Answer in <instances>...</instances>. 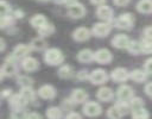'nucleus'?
<instances>
[{
	"instance_id": "36",
	"label": "nucleus",
	"mask_w": 152,
	"mask_h": 119,
	"mask_svg": "<svg viewBox=\"0 0 152 119\" xmlns=\"http://www.w3.org/2000/svg\"><path fill=\"white\" fill-rule=\"evenodd\" d=\"M142 35H144L145 39H151V40H152V26L146 27V29L142 31Z\"/></svg>"
},
{
	"instance_id": "6",
	"label": "nucleus",
	"mask_w": 152,
	"mask_h": 119,
	"mask_svg": "<svg viewBox=\"0 0 152 119\" xmlns=\"http://www.w3.org/2000/svg\"><path fill=\"white\" fill-rule=\"evenodd\" d=\"M27 104V100L24 98L23 94H15L10 99V105L14 111H20Z\"/></svg>"
},
{
	"instance_id": "18",
	"label": "nucleus",
	"mask_w": 152,
	"mask_h": 119,
	"mask_svg": "<svg viewBox=\"0 0 152 119\" xmlns=\"http://www.w3.org/2000/svg\"><path fill=\"white\" fill-rule=\"evenodd\" d=\"M77 60L80 62H83V63H88L90 61L94 60V52L89 49H84V50H81L78 54H77Z\"/></svg>"
},
{
	"instance_id": "29",
	"label": "nucleus",
	"mask_w": 152,
	"mask_h": 119,
	"mask_svg": "<svg viewBox=\"0 0 152 119\" xmlns=\"http://www.w3.org/2000/svg\"><path fill=\"white\" fill-rule=\"evenodd\" d=\"M122 115H124V113L121 112V109L119 108L118 105H114L113 107H110L108 109V117L109 118H120Z\"/></svg>"
},
{
	"instance_id": "3",
	"label": "nucleus",
	"mask_w": 152,
	"mask_h": 119,
	"mask_svg": "<svg viewBox=\"0 0 152 119\" xmlns=\"http://www.w3.org/2000/svg\"><path fill=\"white\" fill-rule=\"evenodd\" d=\"M86 13V10L83 7L82 4H78V2H74L71 5H69L68 7V14L71 17V18H75V19H80Z\"/></svg>"
},
{
	"instance_id": "38",
	"label": "nucleus",
	"mask_w": 152,
	"mask_h": 119,
	"mask_svg": "<svg viewBox=\"0 0 152 119\" xmlns=\"http://www.w3.org/2000/svg\"><path fill=\"white\" fill-rule=\"evenodd\" d=\"M145 92H146V94H147L148 96L152 98V82H148V83L145 86Z\"/></svg>"
},
{
	"instance_id": "10",
	"label": "nucleus",
	"mask_w": 152,
	"mask_h": 119,
	"mask_svg": "<svg viewBox=\"0 0 152 119\" xmlns=\"http://www.w3.org/2000/svg\"><path fill=\"white\" fill-rule=\"evenodd\" d=\"M110 77H112L115 82H125V81L129 77V74H128V71H127L125 68H115V69L112 71Z\"/></svg>"
},
{
	"instance_id": "27",
	"label": "nucleus",
	"mask_w": 152,
	"mask_h": 119,
	"mask_svg": "<svg viewBox=\"0 0 152 119\" xmlns=\"http://www.w3.org/2000/svg\"><path fill=\"white\" fill-rule=\"evenodd\" d=\"M20 94H23L24 98H25L27 101H33V100H34V95H36L34 90H33L31 87H23Z\"/></svg>"
},
{
	"instance_id": "20",
	"label": "nucleus",
	"mask_w": 152,
	"mask_h": 119,
	"mask_svg": "<svg viewBox=\"0 0 152 119\" xmlns=\"http://www.w3.org/2000/svg\"><path fill=\"white\" fill-rule=\"evenodd\" d=\"M137 10L141 13H152V0H140L137 4Z\"/></svg>"
},
{
	"instance_id": "32",
	"label": "nucleus",
	"mask_w": 152,
	"mask_h": 119,
	"mask_svg": "<svg viewBox=\"0 0 152 119\" xmlns=\"http://www.w3.org/2000/svg\"><path fill=\"white\" fill-rule=\"evenodd\" d=\"M141 52L142 54H152V40L145 39L141 42Z\"/></svg>"
},
{
	"instance_id": "43",
	"label": "nucleus",
	"mask_w": 152,
	"mask_h": 119,
	"mask_svg": "<svg viewBox=\"0 0 152 119\" xmlns=\"http://www.w3.org/2000/svg\"><path fill=\"white\" fill-rule=\"evenodd\" d=\"M66 118H81V115L80 114H77V113H69L68 115H66Z\"/></svg>"
},
{
	"instance_id": "13",
	"label": "nucleus",
	"mask_w": 152,
	"mask_h": 119,
	"mask_svg": "<svg viewBox=\"0 0 152 119\" xmlns=\"http://www.w3.org/2000/svg\"><path fill=\"white\" fill-rule=\"evenodd\" d=\"M38 95L43 99H52L56 95V90L50 84H44L38 89Z\"/></svg>"
},
{
	"instance_id": "34",
	"label": "nucleus",
	"mask_w": 152,
	"mask_h": 119,
	"mask_svg": "<svg viewBox=\"0 0 152 119\" xmlns=\"http://www.w3.org/2000/svg\"><path fill=\"white\" fill-rule=\"evenodd\" d=\"M19 84H21L23 87H31L32 86V79L27 77V76H19L18 79Z\"/></svg>"
},
{
	"instance_id": "30",
	"label": "nucleus",
	"mask_w": 152,
	"mask_h": 119,
	"mask_svg": "<svg viewBox=\"0 0 152 119\" xmlns=\"http://www.w3.org/2000/svg\"><path fill=\"white\" fill-rule=\"evenodd\" d=\"M61 109L58 107H49L46 111V117L55 119V118H61Z\"/></svg>"
},
{
	"instance_id": "11",
	"label": "nucleus",
	"mask_w": 152,
	"mask_h": 119,
	"mask_svg": "<svg viewBox=\"0 0 152 119\" xmlns=\"http://www.w3.org/2000/svg\"><path fill=\"white\" fill-rule=\"evenodd\" d=\"M132 96H133V89L129 86L124 84V86L119 87V89H118V98H119L120 101H126L127 102V101H129L132 99Z\"/></svg>"
},
{
	"instance_id": "33",
	"label": "nucleus",
	"mask_w": 152,
	"mask_h": 119,
	"mask_svg": "<svg viewBox=\"0 0 152 119\" xmlns=\"http://www.w3.org/2000/svg\"><path fill=\"white\" fill-rule=\"evenodd\" d=\"M142 99L140 98H132L129 100V105H131V108L132 109H137V108H140L142 107Z\"/></svg>"
},
{
	"instance_id": "37",
	"label": "nucleus",
	"mask_w": 152,
	"mask_h": 119,
	"mask_svg": "<svg viewBox=\"0 0 152 119\" xmlns=\"http://www.w3.org/2000/svg\"><path fill=\"white\" fill-rule=\"evenodd\" d=\"M144 68H145V71H146L147 74H151V75H152V58H148V60L145 62Z\"/></svg>"
},
{
	"instance_id": "41",
	"label": "nucleus",
	"mask_w": 152,
	"mask_h": 119,
	"mask_svg": "<svg viewBox=\"0 0 152 119\" xmlns=\"http://www.w3.org/2000/svg\"><path fill=\"white\" fill-rule=\"evenodd\" d=\"M13 14H14V17H15V18H21V17L24 15V13H23L20 10H15Z\"/></svg>"
},
{
	"instance_id": "35",
	"label": "nucleus",
	"mask_w": 152,
	"mask_h": 119,
	"mask_svg": "<svg viewBox=\"0 0 152 119\" xmlns=\"http://www.w3.org/2000/svg\"><path fill=\"white\" fill-rule=\"evenodd\" d=\"M8 12H10V5L5 0H1V17L8 15Z\"/></svg>"
},
{
	"instance_id": "7",
	"label": "nucleus",
	"mask_w": 152,
	"mask_h": 119,
	"mask_svg": "<svg viewBox=\"0 0 152 119\" xmlns=\"http://www.w3.org/2000/svg\"><path fill=\"white\" fill-rule=\"evenodd\" d=\"M83 112H84V114H87L88 117H96V115H99V114L101 113V106H100L97 102L89 101V102H86V104H84Z\"/></svg>"
},
{
	"instance_id": "22",
	"label": "nucleus",
	"mask_w": 152,
	"mask_h": 119,
	"mask_svg": "<svg viewBox=\"0 0 152 119\" xmlns=\"http://www.w3.org/2000/svg\"><path fill=\"white\" fill-rule=\"evenodd\" d=\"M30 52V48L25 44H18L14 50H13V55L17 57V58H21V57H25L27 54Z\"/></svg>"
},
{
	"instance_id": "5",
	"label": "nucleus",
	"mask_w": 152,
	"mask_h": 119,
	"mask_svg": "<svg viewBox=\"0 0 152 119\" xmlns=\"http://www.w3.org/2000/svg\"><path fill=\"white\" fill-rule=\"evenodd\" d=\"M89 80L91 81V83L94 84H101L104 83L107 81V74L104 70L102 69H95L94 71H91V74L89 75Z\"/></svg>"
},
{
	"instance_id": "40",
	"label": "nucleus",
	"mask_w": 152,
	"mask_h": 119,
	"mask_svg": "<svg viewBox=\"0 0 152 119\" xmlns=\"http://www.w3.org/2000/svg\"><path fill=\"white\" fill-rule=\"evenodd\" d=\"M104 1H106V0H90V2H91L93 5H96V6H101V5H103Z\"/></svg>"
},
{
	"instance_id": "15",
	"label": "nucleus",
	"mask_w": 152,
	"mask_h": 119,
	"mask_svg": "<svg viewBox=\"0 0 152 119\" xmlns=\"http://www.w3.org/2000/svg\"><path fill=\"white\" fill-rule=\"evenodd\" d=\"M72 37H74L75 40L83 42V40H87L90 37V31L87 27H78V29H76L74 31Z\"/></svg>"
},
{
	"instance_id": "42",
	"label": "nucleus",
	"mask_w": 152,
	"mask_h": 119,
	"mask_svg": "<svg viewBox=\"0 0 152 119\" xmlns=\"http://www.w3.org/2000/svg\"><path fill=\"white\" fill-rule=\"evenodd\" d=\"M25 117H26V118H40V115H39L38 113H28V114H26Z\"/></svg>"
},
{
	"instance_id": "45",
	"label": "nucleus",
	"mask_w": 152,
	"mask_h": 119,
	"mask_svg": "<svg viewBox=\"0 0 152 119\" xmlns=\"http://www.w3.org/2000/svg\"><path fill=\"white\" fill-rule=\"evenodd\" d=\"M77 0H63V2H65V4H68V5H71V4H74V2H76Z\"/></svg>"
},
{
	"instance_id": "4",
	"label": "nucleus",
	"mask_w": 152,
	"mask_h": 119,
	"mask_svg": "<svg viewBox=\"0 0 152 119\" xmlns=\"http://www.w3.org/2000/svg\"><path fill=\"white\" fill-rule=\"evenodd\" d=\"M94 60L102 64H108L112 61V54L107 49H99L96 52H94Z\"/></svg>"
},
{
	"instance_id": "23",
	"label": "nucleus",
	"mask_w": 152,
	"mask_h": 119,
	"mask_svg": "<svg viewBox=\"0 0 152 119\" xmlns=\"http://www.w3.org/2000/svg\"><path fill=\"white\" fill-rule=\"evenodd\" d=\"M129 77L135 82H142L146 80V73L141 69H135L129 74Z\"/></svg>"
},
{
	"instance_id": "21",
	"label": "nucleus",
	"mask_w": 152,
	"mask_h": 119,
	"mask_svg": "<svg viewBox=\"0 0 152 119\" xmlns=\"http://www.w3.org/2000/svg\"><path fill=\"white\" fill-rule=\"evenodd\" d=\"M30 23H31V25H32L34 29L38 30V29H40L42 26H44L48 21H46V19H45L44 15H42V14H36V15H33V17L31 18Z\"/></svg>"
},
{
	"instance_id": "39",
	"label": "nucleus",
	"mask_w": 152,
	"mask_h": 119,
	"mask_svg": "<svg viewBox=\"0 0 152 119\" xmlns=\"http://www.w3.org/2000/svg\"><path fill=\"white\" fill-rule=\"evenodd\" d=\"M113 1H114V4L118 5V6H126V5L129 2V0H113Z\"/></svg>"
},
{
	"instance_id": "31",
	"label": "nucleus",
	"mask_w": 152,
	"mask_h": 119,
	"mask_svg": "<svg viewBox=\"0 0 152 119\" xmlns=\"http://www.w3.org/2000/svg\"><path fill=\"white\" fill-rule=\"evenodd\" d=\"M132 117L133 118H148V113L145 108L140 107V108H137V109H132Z\"/></svg>"
},
{
	"instance_id": "8",
	"label": "nucleus",
	"mask_w": 152,
	"mask_h": 119,
	"mask_svg": "<svg viewBox=\"0 0 152 119\" xmlns=\"http://www.w3.org/2000/svg\"><path fill=\"white\" fill-rule=\"evenodd\" d=\"M110 31V26L106 23H97L93 26L91 32L96 37H106Z\"/></svg>"
},
{
	"instance_id": "25",
	"label": "nucleus",
	"mask_w": 152,
	"mask_h": 119,
	"mask_svg": "<svg viewBox=\"0 0 152 119\" xmlns=\"http://www.w3.org/2000/svg\"><path fill=\"white\" fill-rule=\"evenodd\" d=\"M31 48L37 50V51H40V50L46 48V43H45V40L43 38H34L31 42Z\"/></svg>"
},
{
	"instance_id": "12",
	"label": "nucleus",
	"mask_w": 152,
	"mask_h": 119,
	"mask_svg": "<svg viewBox=\"0 0 152 119\" xmlns=\"http://www.w3.org/2000/svg\"><path fill=\"white\" fill-rule=\"evenodd\" d=\"M96 14H97V17H99L100 19H102V20H104V21H108V20H110L112 17H113V11H112V8H110L109 6L101 5V6H99V8H97V11H96Z\"/></svg>"
},
{
	"instance_id": "28",
	"label": "nucleus",
	"mask_w": 152,
	"mask_h": 119,
	"mask_svg": "<svg viewBox=\"0 0 152 119\" xmlns=\"http://www.w3.org/2000/svg\"><path fill=\"white\" fill-rule=\"evenodd\" d=\"M53 31H55L53 26L51 24H49V23H46L44 26H42L40 29H38V32H39L40 36H50Z\"/></svg>"
},
{
	"instance_id": "17",
	"label": "nucleus",
	"mask_w": 152,
	"mask_h": 119,
	"mask_svg": "<svg viewBox=\"0 0 152 119\" xmlns=\"http://www.w3.org/2000/svg\"><path fill=\"white\" fill-rule=\"evenodd\" d=\"M87 93L83 89H75L71 94V102L72 104H82L87 99Z\"/></svg>"
},
{
	"instance_id": "47",
	"label": "nucleus",
	"mask_w": 152,
	"mask_h": 119,
	"mask_svg": "<svg viewBox=\"0 0 152 119\" xmlns=\"http://www.w3.org/2000/svg\"><path fill=\"white\" fill-rule=\"evenodd\" d=\"M40 1H46V0H40Z\"/></svg>"
},
{
	"instance_id": "24",
	"label": "nucleus",
	"mask_w": 152,
	"mask_h": 119,
	"mask_svg": "<svg viewBox=\"0 0 152 119\" xmlns=\"http://www.w3.org/2000/svg\"><path fill=\"white\" fill-rule=\"evenodd\" d=\"M58 75L62 77V79H69V77H71L72 75H74V70H72V68L70 67V65H63V67H61L59 68V70H58Z\"/></svg>"
},
{
	"instance_id": "46",
	"label": "nucleus",
	"mask_w": 152,
	"mask_h": 119,
	"mask_svg": "<svg viewBox=\"0 0 152 119\" xmlns=\"http://www.w3.org/2000/svg\"><path fill=\"white\" fill-rule=\"evenodd\" d=\"M4 49H5V40L1 39V50H4Z\"/></svg>"
},
{
	"instance_id": "2",
	"label": "nucleus",
	"mask_w": 152,
	"mask_h": 119,
	"mask_svg": "<svg viewBox=\"0 0 152 119\" xmlns=\"http://www.w3.org/2000/svg\"><path fill=\"white\" fill-rule=\"evenodd\" d=\"M133 23H134V18L133 14L131 13H124L115 19V26L124 30H129L133 26Z\"/></svg>"
},
{
	"instance_id": "16",
	"label": "nucleus",
	"mask_w": 152,
	"mask_h": 119,
	"mask_svg": "<svg viewBox=\"0 0 152 119\" xmlns=\"http://www.w3.org/2000/svg\"><path fill=\"white\" fill-rule=\"evenodd\" d=\"M96 96H97L99 100L107 102V101H110V100L113 99L114 94H113V90H112L110 88H108V87H102V88H100V89L97 90Z\"/></svg>"
},
{
	"instance_id": "9",
	"label": "nucleus",
	"mask_w": 152,
	"mask_h": 119,
	"mask_svg": "<svg viewBox=\"0 0 152 119\" xmlns=\"http://www.w3.org/2000/svg\"><path fill=\"white\" fill-rule=\"evenodd\" d=\"M129 43H131V40L126 35H116L112 39V45L118 49H127Z\"/></svg>"
},
{
	"instance_id": "19",
	"label": "nucleus",
	"mask_w": 152,
	"mask_h": 119,
	"mask_svg": "<svg viewBox=\"0 0 152 119\" xmlns=\"http://www.w3.org/2000/svg\"><path fill=\"white\" fill-rule=\"evenodd\" d=\"M23 68L26 70V71H33L38 68V61L33 57H26L24 58L23 61Z\"/></svg>"
},
{
	"instance_id": "44",
	"label": "nucleus",
	"mask_w": 152,
	"mask_h": 119,
	"mask_svg": "<svg viewBox=\"0 0 152 119\" xmlns=\"http://www.w3.org/2000/svg\"><path fill=\"white\" fill-rule=\"evenodd\" d=\"M10 94H11V89H4L2 93H1V96L5 98L6 95H10Z\"/></svg>"
},
{
	"instance_id": "14",
	"label": "nucleus",
	"mask_w": 152,
	"mask_h": 119,
	"mask_svg": "<svg viewBox=\"0 0 152 119\" xmlns=\"http://www.w3.org/2000/svg\"><path fill=\"white\" fill-rule=\"evenodd\" d=\"M17 73V65L14 61H6L5 64L1 68V77L6 76H13Z\"/></svg>"
},
{
	"instance_id": "26",
	"label": "nucleus",
	"mask_w": 152,
	"mask_h": 119,
	"mask_svg": "<svg viewBox=\"0 0 152 119\" xmlns=\"http://www.w3.org/2000/svg\"><path fill=\"white\" fill-rule=\"evenodd\" d=\"M127 50L133 55H138L141 52V43H139L137 40H132L129 43V45L127 46Z\"/></svg>"
},
{
	"instance_id": "1",
	"label": "nucleus",
	"mask_w": 152,
	"mask_h": 119,
	"mask_svg": "<svg viewBox=\"0 0 152 119\" xmlns=\"http://www.w3.org/2000/svg\"><path fill=\"white\" fill-rule=\"evenodd\" d=\"M44 61L50 65H58L64 61V56L61 50L58 49H49L44 54Z\"/></svg>"
}]
</instances>
